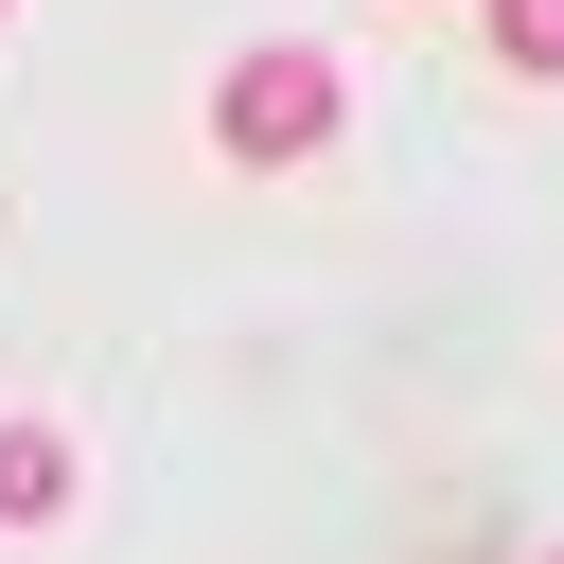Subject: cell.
<instances>
[{"instance_id": "cell-1", "label": "cell", "mask_w": 564, "mask_h": 564, "mask_svg": "<svg viewBox=\"0 0 564 564\" xmlns=\"http://www.w3.org/2000/svg\"><path fill=\"white\" fill-rule=\"evenodd\" d=\"M335 53L317 35H264V53H229V88H212V159H317L335 141Z\"/></svg>"}, {"instance_id": "cell-2", "label": "cell", "mask_w": 564, "mask_h": 564, "mask_svg": "<svg viewBox=\"0 0 564 564\" xmlns=\"http://www.w3.org/2000/svg\"><path fill=\"white\" fill-rule=\"evenodd\" d=\"M70 511V441L53 423H0V529H53Z\"/></svg>"}, {"instance_id": "cell-3", "label": "cell", "mask_w": 564, "mask_h": 564, "mask_svg": "<svg viewBox=\"0 0 564 564\" xmlns=\"http://www.w3.org/2000/svg\"><path fill=\"white\" fill-rule=\"evenodd\" d=\"M494 70H529V88H564V0H494Z\"/></svg>"}, {"instance_id": "cell-4", "label": "cell", "mask_w": 564, "mask_h": 564, "mask_svg": "<svg viewBox=\"0 0 564 564\" xmlns=\"http://www.w3.org/2000/svg\"><path fill=\"white\" fill-rule=\"evenodd\" d=\"M0 18H18V0H0Z\"/></svg>"}, {"instance_id": "cell-5", "label": "cell", "mask_w": 564, "mask_h": 564, "mask_svg": "<svg viewBox=\"0 0 564 564\" xmlns=\"http://www.w3.org/2000/svg\"><path fill=\"white\" fill-rule=\"evenodd\" d=\"M546 564H564V546H546Z\"/></svg>"}]
</instances>
